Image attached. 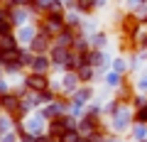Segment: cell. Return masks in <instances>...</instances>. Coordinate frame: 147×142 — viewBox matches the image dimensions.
<instances>
[{"instance_id": "1", "label": "cell", "mask_w": 147, "mask_h": 142, "mask_svg": "<svg viewBox=\"0 0 147 142\" xmlns=\"http://www.w3.org/2000/svg\"><path fill=\"white\" fill-rule=\"evenodd\" d=\"M108 127L113 135H127V132L132 130V125H135V108H132L130 103H123L120 108H118V113L113 118H108Z\"/></svg>"}, {"instance_id": "2", "label": "cell", "mask_w": 147, "mask_h": 142, "mask_svg": "<svg viewBox=\"0 0 147 142\" xmlns=\"http://www.w3.org/2000/svg\"><path fill=\"white\" fill-rule=\"evenodd\" d=\"M52 88L57 91L61 98H71V96L81 88V81H79V76H76V71H64L59 81H52Z\"/></svg>"}, {"instance_id": "3", "label": "cell", "mask_w": 147, "mask_h": 142, "mask_svg": "<svg viewBox=\"0 0 147 142\" xmlns=\"http://www.w3.org/2000/svg\"><path fill=\"white\" fill-rule=\"evenodd\" d=\"M76 118L74 115H61V118H54V120H49V125H47V135H52V137H61L64 132H69V130H76Z\"/></svg>"}, {"instance_id": "4", "label": "cell", "mask_w": 147, "mask_h": 142, "mask_svg": "<svg viewBox=\"0 0 147 142\" xmlns=\"http://www.w3.org/2000/svg\"><path fill=\"white\" fill-rule=\"evenodd\" d=\"M47 125H49V120L42 115V110H39V108H37L34 113H30V115L25 118V127H27V132H32L34 137L47 135Z\"/></svg>"}, {"instance_id": "5", "label": "cell", "mask_w": 147, "mask_h": 142, "mask_svg": "<svg viewBox=\"0 0 147 142\" xmlns=\"http://www.w3.org/2000/svg\"><path fill=\"white\" fill-rule=\"evenodd\" d=\"M22 83H25L30 91H34V93H42V91H47L49 86H52V76H49V74H34V71H27V76L22 79Z\"/></svg>"}, {"instance_id": "6", "label": "cell", "mask_w": 147, "mask_h": 142, "mask_svg": "<svg viewBox=\"0 0 147 142\" xmlns=\"http://www.w3.org/2000/svg\"><path fill=\"white\" fill-rule=\"evenodd\" d=\"M42 110V115L47 118V120H54V118H61L69 113V98H57L54 103H47L39 108Z\"/></svg>"}, {"instance_id": "7", "label": "cell", "mask_w": 147, "mask_h": 142, "mask_svg": "<svg viewBox=\"0 0 147 142\" xmlns=\"http://www.w3.org/2000/svg\"><path fill=\"white\" fill-rule=\"evenodd\" d=\"M37 32H39L37 22H27V25H20V27L15 30V37H17V42H20V47H30V42L37 37Z\"/></svg>"}, {"instance_id": "8", "label": "cell", "mask_w": 147, "mask_h": 142, "mask_svg": "<svg viewBox=\"0 0 147 142\" xmlns=\"http://www.w3.org/2000/svg\"><path fill=\"white\" fill-rule=\"evenodd\" d=\"M52 69H54V64H52V57H49V54H34V59H32V64H30L27 71H34V74H52Z\"/></svg>"}, {"instance_id": "9", "label": "cell", "mask_w": 147, "mask_h": 142, "mask_svg": "<svg viewBox=\"0 0 147 142\" xmlns=\"http://www.w3.org/2000/svg\"><path fill=\"white\" fill-rule=\"evenodd\" d=\"M20 54H22V47H12V49H5L0 47V66H7V64H20ZM22 66V64H20ZM25 69V66H22Z\"/></svg>"}, {"instance_id": "10", "label": "cell", "mask_w": 147, "mask_h": 142, "mask_svg": "<svg viewBox=\"0 0 147 142\" xmlns=\"http://www.w3.org/2000/svg\"><path fill=\"white\" fill-rule=\"evenodd\" d=\"M93 98H96V91H93L91 83H81V88L71 96V100H76V103H81V105H88Z\"/></svg>"}, {"instance_id": "11", "label": "cell", "mask_w": 147, "mask_h": 142, "mask_svg": "<svg viewBox=\"0 0 147 142\" xmlns=\"http://www.w3.org/2000/svg\"><path fill=\"white\" fill-rule=\"evenodd\" d=\"M76 76H79L81 83H93V81L98 79V69H93L91 64H81V66L76 69Z\"/></svg>"}, {"instance_id": "12", "label": "cell", "mask_w": 147, "mask_h": 142, "mask_svg": "<svg viewBox=\"0 0 147 142\" xmlns=\"http://www.w3.org/2000/svg\"><path fill=\"white\" fill-rule=\"evenodd\" d=\"M123 83H125V76H123V74H118V71H113V69L103 74V86H105V88L115 91V88H120Z\"/></svg>"}, {"instance_id": "13", "label": "cell", "mask_w": 147, "mask_h": 142, "mask_svg": "<svg viewBox=\"0 0 147 142\" xmlns=\"http://www.w3.org/2000/svg\"><path fill=\"white\" fill-rule=\"evenodd\" d=\"M110 69L125 76L127 71H130V61H127V57H115V59H113V64H110Z\"/></svg>"}, {"instance_id": "14", "label": "cell", "mask_w": 147, "mask_h": 142, "mask_svg": "<svg viewBox=\"0 0 147 142\" xmlns=\"http://www.w3.org/2000/svg\"><path fill=\"white\" fill-rule=\"evenodd\" d=\"M91 47H93V49H105V47H108V32L98 30L93 37H91Z\"/></svg>"}, {"instance_id": "15", "label": "cell", "mask_w": 147, "mask_h": 142, "mask_svg": "<svg viewBox=\"0 0 147 142\" xmlns=\"http://www.w3.org/2000/svg\"><path fill=\"white\" fill-rule=\"evenodd\" d=\"M74 10L79 12V15H86V17H88L96 7H93V0H76V3H74Z\"/></svg>"}, {"instance_id": "16", "label": "cell", "mask_w": 147, "mask_h": 142, "mask_svg": "<svg viewBox=\"0 0 147 142\" xmlns=\"http://www.w3.org/2000/svg\"><path fill=\"white\" fill-rule=\"evenodd\" d=\"M130 137H132L135 142H145V140H147V125L135 122V125H132V130H130Z\"/></svg>"}, {"instance_id": "17", "label": "cell", "mask_w": 147, "mask_h": 142, "mask_svg": "<svg viewBox=\"0 0 147 142\" xmlns=\"http://www.w3.org/2000/svg\"><path fill=\"white\" fill-rule=\"evenodd\" d=\"M12 130H15V120H12L10 115L3 113V115H0V137L7 135V132H12Z\"/></svg>"}, {"instance_id": "18", "label": "cell", "mask_w": 147, "mask_h": 142, "mask_svg": "<svg viewBox=\"0 0 147 142\" xmlns=\"http://www.w3.org/2000/svg\"><path fill=\"white\" fill-rule=\"evenodd\" d=\"M135 91L137 93H147V66L140 71V76H137V81H135Z\"/></svg>"}, {"instance_id": "19", "label": "cell", "mask_w": 147, "mask_h": 142, "mask_svg": "<svg viewBox=\"0 0 147 142\" xmlns=\"http://www.w3.org/2000/svg\"><path fill=\"white\" fill-rule=\"evenodd\" d=\"M81 137H84V135H81L79 130H69V132H64V135L59 137V142H79Z\"/></svg>"}, {"instance_id": "20", "label": "cell", "mask_w": 147, "mask_h": 142, "mask_svg": "<svg viewBox=\"0 0 147 142\" xmlns=\"http://www.w3.org/2000/svg\"><path fill=\"white\" fill-rule=\"evenodd\" d=\"M32 0H5V5L10 7V10H15V7H30Z\"/></svg>"}, {"instance_id": "21", "label": "cell", "mask_w": 147, "mask_h": 142, "mask_svg": "<svg viewBox=\"0 0 147 142\" xmlns=\"http://www.w3.org/2000/svg\"><path fill=\"white\" fill-rule=\"evenodd\" d=\"M10 83H7V79H5V76H3V79H0V96H5V93H10Z\"/></svg>"}, {"instance_id": "22", "label": "cell", "mask_w": 147, "mask_h": 142, "mask_svg": "<svg viewBox=\"0 0 147 142\" xmlns=\"http://www.w3.org/2000/svg\"><path fill=\"white\" fill-rule=\"evenodd\" d=\"M93 7L96 10H103V7H108V0H93Z\"/></svg>"}, {"instance_id": "23", "label": "cell", "mask_w": 147, "mask_h": 142, "mask_svg": "<svg viewBox=\"0 0 147 142\" xmlns=\"http://www.w3.org/2000/svg\"><path fill=\"white\" fill-rule=\"evenodd\" d=\"M103 142H120V135H113V132H108Z\"/></svg>"}, {"instance_id": "24", "label": "cell", "mask_w": 147, "mask_h": 142, "mask_svg": "<svg viewBox=\"0 0 147 142\" xmlns=\"http://www.w3.org/2000/svg\"><path fill=\"white\" fill-rule=\"evenodd\" d=\"M0 115H3V108H0Z\"/></svg>"}, {"instance_id": "25", "label": "cell", "mask_w": 147, "mask_h": 142, "mask_svg": "<svg viewBox=\"0 0 147 142\" xmlns=\"http://www.w3.org/2000/svg\"><path fill=\"white\" fill-rule=\"evenodd\" d=\"M145 142H147V140H145Z\"/></svg>"}]
</instances>
